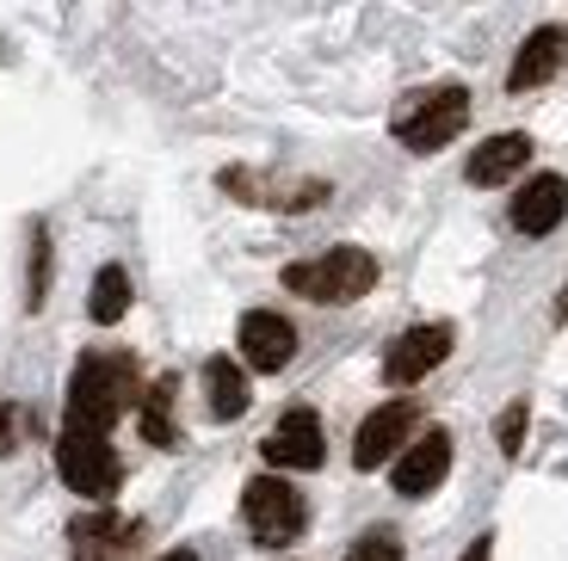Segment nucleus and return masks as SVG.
I'll list each match as a JSON object with an SVG mask.
<instances>
[{
	"mask_svg": "<svg viewBox=\"0 0 568 561\" xmlns=\"http://www.w3.org/2000/svg\"><path fill=\"white\" fill-rule=\"evenodd\" d=\"M469 124V93L457 81L445 86H426V93H408L396 105V118H389V130H396L402 149H414V155H439L445 142H457V130Z\"/></svg>",
	"mask_w": 568,
	"mask_h": 561,
	"instance_id": "3",
	"label": "nucleus"
},
{
	"mask_svg": "<svg viewBox=\"0 0 568 561\" xmlns=\"http://www.w3.org/2000/svg\"><path fill=\"white\" fill-rule=\"evenodd\" d=\"M87 315H93L100 327H112V322H124V315H130V272L124 266H100V272H93Z\"/></svg>",
	"mask_w": 568,
	"mask_h": 561,
	"instance_id": "15",
	"label": "nucleus"
},
{
	"mask_svg": "<svg viewBox=\"0 0 568 561\" xmlns=\"http://www.w3.org/2000/svg\"><path fill=\"white\" fill-rule=\"evenodd\" d=\"M556 322H568V290H562V303H556Z\"/></svg>",
	"mask_w": 568,
	"mask_h": 561,
	"instance_id": "24",
	"label": "nucleus"
},
{
	"mask_svg": "<svg viewBox=\"0 0 568 561\" xmlns=\"http://www.w3.org/2000/svg\"><path fill=\"white\" fill-rule=\"evenodd\" d=\"M568 216V180L562 173H538V180L519 185V197H513V228L519 235H550L556 223Z\"/></svg>",
	"mask_w": 568,
	"mask_h": 561,
	"instance_id": "12",
	"label": "nucleus"
},
{
	"mask_svg": "<svg viewBox=\"0 0 568 561\" xmlns=\"http://www.w3.org/2000/svg\"><path fill=\"white\" fill-rule=\"evenodd\" d=\"M420 438V407L414 401H384L377 414H365V426H358L353 438V463L358 469H396L402 463V450Z\"/></svg>",
	"mask_w": 568,
	"mask_h": 561,
	"instance_id": "7",
	"label": "nucleus"
},
{
	"mask_svg": "<svg viewBox=\"0 0 568 561\" xmlns=\"http://www.w3.org/2000/svg\"><path fill=\"white\" fill-rule=\"evenodd\" d=\"M173 389H180V382H173V377H161L155 389H149V401H142V438H149V445H161V450H173V445H180V432H173V420H168Z\"/></svg>",
	"mask_w": 568,
	"mask_h": 561,
	"instance_id": "17",
	"label": "nucleus"
},
{
	"mask_svg": "<svg viewBox=\"0 0 568 561\" xmlns=\"http://www.w3.org/2000/svg\"><path fill=\"white\" fill-rule=\"evenodd\" d=\"M526 426H531V407H526V401H513L507 414L495 420V445H500V457H519V450H526Z\"/></svg>",
	"mask_w": 568,
	"mask_h": 561,
	"instance_id": "18",
	"label": "nucleus"
},
{
	"mask_svg": "<svg viewBox=\"0 0 568 561\" xmlns=\"http://www.w3.org/2000/svg\"><path fill=\"white\" fill-rule=\"evenodd\" d=\"M81 561H124V549H81Z\"/></svg>",
	"mask_w": 568,
	"mask_h": 561,
	"instance_id": "22",
	"label": "nucleus"
},
{
	"mask_svg": "<svg viewBox=\"0 0 568 561\" xmlns=\"http://www.w3.org/2000/svg\"><path fill=\"white\" fill-rule=\"evenodd\" d=\"M43 296H50V235L43 228H31V309H43Z\"/></svg>",
	"mask_w": 568,
	"mask_h": 561,
	"instance_id": "19",
	"label": "nucleus"
},
{
	"mask_svg": "<svg viewBox=\"0 0 568 561\" xmlns=\"http://www.w3.org/2000/svg\"><path fill=\"white\" fill-rule=\"evenodd\" d=\"M445 476H452V432H445V426H426V432L402 450V463L389 469L402 500H426Z\"/></svg>",
	"mask_w": 568,
	"mask_h": 561,
	"instance_id": "9",
	"label": "nucleus"
},
{
	"mask_svg": "<svg viewBox=\"0 0 568 561\" xmlns=\"http://www.w3.org/2000/svg\"><path fill=\"white\" fill-rule=\"evenodd\" d=\"M526 161H531V136L526 130H500V136H488L469 155V185H507Z\"/></svg>",
	"mask_w": 568,
	"mask_h": 561,
	"instance_id": "13",
	"label": "nucleus"
},
{
	"mask_svg": "<svg viewBox=\"0 0 568 561\" xmlns=\"http://www.w3.org/2000/svg\"><path fill=\"white\" fill-rule=\"evenodd\" d=\"M142 537L136 519H118V512H87L74 519V549H130Z\"/></svg>",
	"mask_w": 568,
	"mask_h": 561,
	"instance_id": "16",
	"label": "nucleus"
},
{
	"mask_svg": "<svg viewBox=\"0 0 568 561\" xmlns=\"http://www.w3.org/2000/svg\"><path fill=\"white\" fill-rule=\"evenodd\" d=\"M136 401V365L124 351H87L69 377V432H105L130 414Z\"/></svg>",
	"mask_w": 568,
	"mask_h": 561,
	"instance_id": "1",
	"label": "nucleus"
},
{
	"mask_svg": "<svg viewBox=\"0 0 568 561\" xmlns=\"http://www.w3.org/2000/svg\"><path fill=\"white\" fill-rule=\"evenodd\" d=\"M242 519H247V531H254V543L278 549L303 531V493L284 476H254L242 488Z\"/></svg>",
	"mask_w": 568,
	"mask_h": 561,
	"instance_id": "5",
	"label": "nucleus"
},
{
	"mask_svg": "<svg viewBox=\"0 0 568 561\" xmlns=\"http://www.w3.org/2000/svg\"><path fill=\"white\" fill-rule=\"evenodd\" d=\"M57 476L69 481L81 500H112L118 493V476H124V463H118V450H112V438L105 432H69L62 426V438H57Z\"/></svg>",
	"mask_w": 568,
	"mask_h": 561,
	"instance_id": "4",
	"label": "nucleus"
},
{
	"mask_svg": "<svg viewBox=\"0 0 568 561\" xmlns=\"http://www.w3.org/2000/svg\"><path fill=\"white\" fill-rule=\"evenodd\" d=\"M346 561H402V543H396V531H365Z\"/></svg>",
	"mask_w": 568,
	"mask_h": 561,
	"instance_id": "20",
	"label": "nucleus"
},
{
	"mask_svg": "<svg viewBox=\"0 0 568 561\" xmlns=\"http://www.w3.org/2000/svg\"><path fill=\"white\" fill-rule=\"evenodd\" d=\"M464 561H495V537H476V543L464 549Z\"/></svg>",
	"mask_w": 568,
	"mask_h": 561,
	"instance_id": "21",
	"label": "nucleus"
},
{
	"mask_svg": "<svg viewBox=\"0 0 568 561\" xmlns=\"http://www.w3.org/2000/svg\"><path fill=\"white\" fill-rule=\"evenodd\" d=\"M161 561H199V555H192V549H168Z\"/></svg>",
	"mask_w": 568,
	"mask_h": 561,
	"instance_id": "23",
	"label": "nucleus"
},
{
	"mask_svg": "<svg viewBox=\"0 0 568 561\" xmlns=\"http://www.w3.org/2000/svg\"><path fill=\"white\" fill-rule=\"evenodd\" d=\"M371 284H377V259L365 247H327L322 259L284 266V290L310 296V303H327V309H346V303L371 296Z\"/></svg>",
	"mask_w": 568,
	"mask_h": 561,
	"instance_id": "2",
	"label": "nucleus"
},
{
	"mask_svg": "<svg viewBox=\"0 0 568 561\" xmlns=\"http://www.w3.org/2000/svg\"><path fill=\"white\" fill-rule=\"evenodd\" d=\"M266 463L272 469H322V420H315L310 407H291V414H278V426L266 432Z\"/></svg>",
	"mask_w": 568,
	"mask_h": 561,
	"instance_id": "10",
	"label": "nucleus"
},
{
	"mask_svg": "<svg viewBox=\"0 0 568 561\" xmlns=\"http://www.w3.org/2000/svg\"><path fill=\"white\" fill-rule=\"evenodd\" d=\"M204 395H211L216 420H242L247 401H254V395H247V370L235 365V358H211V365H204Z\"/></svg>",
	"mask_w": 568,
	"mask_h": 561,
	"instance_id": "14",
	"label": "nucleus"
},
{
	"mask_svg": "<svg viewBox=\"0 0 568 561\" xmlns=\"http://www.w3.org/2000/svg\"><path fill=\"white\" fill-rule=\"evenodd\" d=\"M235 346H242V365H247V370H266V377H278V370L297 358V327L284 322L278 309H247L242 327H235Z\"/></svg>",
	"mask_w": 568,
	"mask_h": 561,
	"instance_id": "8",
	"label": "nucleus"
},
{
	"mask_svg": "<svg viewBox=\"0 0 568 561\" xmlns=\"http://www.w3.org/2000/svg\"><path fill=\"white\" fill-rule=\"evenodd\" d=\"M562 62H568V26H538L519 43V57H513V69H507V86L513 93H531V86L556 81Z\"/></svg>",
	"mask_w": 568,
	"mask_h": 561,
	"instance_id": "11",
	"label": "nucleus"
},
{
	"mask_svg": "<svg viewBox=\"0 0 568 561\" xmlns=\"http://www.w3.org/2000/svg\"><path fill=\"white\" fill-rule=\"evenodd\" d=\"M452 346H457V327L452 322L408 327V334H396V339H389V351H384V382H389V389H414V382H426L445 358H452Z\"/></svg>",
	"mask_w": 568,
	"mask_h": 561,
	"instance_id": "6",
	"label": "nucleus"
}]
</instances>
